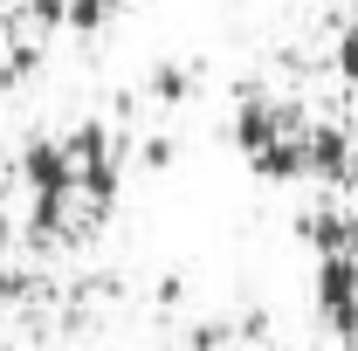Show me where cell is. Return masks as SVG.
Here are the masks:
<instances>
[{"label":"cell","mask_w":358,"mask_h":351,"mask_svg":"<svg viewBox=\"0 0 358 351\" xmlns=\"http://www.w3.org/2000/svg\"><path fill=\"white\" fill-rule=\"evenodd\" d=\"M152 296H159V303L173 310V303H179V296H186V282H179V275H166V282H159V289H152Z\"/></svg>","instance_id":"9a60e30c"},{"label":"cell","mask_w":358,"mask_h":351,"mask_svg":"<svg viewBox=\"0 0 358 351\" xmlns=\"http://www.w3.org/2000/svg\"><path fill=\"white\" fill-rule=\"evenodd\" d=\"M317 324L338 338V345H358V268L345 255H317Z\"/></svg>","instance_id":"6da1fadb"},{"label":"cell","mask_w":358,"mask_h":351,"mask_svg":"<svg viewBox=\"0 0 358 351\" xmlns=\"http://www.w3.org/2000/svg\"><path fill=\"white\" fill-rule=\"evenodd\" d=\"M296 234L310 241L317 255H345V214H338V207H317V214H303V220H296Z\"/></svg>","instance_id":"8992f818"},{"label":"cell","mask_w":358,"mask_h":351,"mask_svg":"<svg viewBox=\"0 0 358 351\" xmlns=\"http://www.w3.org/2000/svg\"><path fill=\"white\" fill-rule=\"evenodd\" d=\"M352 351H358V345H352Z\"/></svg>","instance_id":"ffe728a7"},{"label":"cell","mask_w":358,"mask_h":351,"mask_svg":"<svg viewBox=\"0 0 358 351\" xmlns=\"http://www.w3.org/2000/svg\"><path fill=\"white\" fill-rule=\"evenodd\" d=\"M35 69H42V48H14V55H7V62H0V89H14V83H28V76H35Z\"/></svg>","instance_id":"9c48e42d"},{"label":"cell","mask_w":358,"mask_h":351,"mask_svg":"<svg viewBox=\"0 0 358 351\" xmlns=\"http://www.w3.org/2000/svg\"><path fill=\"white\" fill-rule=\"evenodd\" d=\"M103 7H110V14H117V7H131V0H103Z\"/></svg>","instance_id":"ac0fdd59"},{"label":"cell","mask_w":358,"mask_h":351,"mask_svg":"<svg viewBox=\"0 0 358 351\" xmlns=\"http://www.w3.org/2000/svg\"><path fill=\"white\" fill-rule=\"evenodd\" d=\"M173 159H179V145H173V138H166V131H159V138H145V145H138V166H145V173H166Z\"/></svg>","instance_id":"8fae6325"},{"label":"cell","mask_w":358,"mask_h":351,"mask_svg":"<svg viewBox=\"0 0 358 351\" xmlns=\"http://www.w3.org/2000/svg\"><path fill=\"white\" fill-rule=\"evenodd\" d=\"M28 14H35V28H62V0H28Z\"/></svg>","instance_id":"5bb4252c"},{"label":"cell","mask_w":358,"mask_h":351,"mask_svg":"<svg viewBox=\"0 0 358 351\" xmlns=\"http://www.w3.org/2000/svg\"><path fill=\"white\" fill-rule=\"evenodd\" d=\"M21 296H28V275H21V268H7V262H0V303H21Z\"/></svg>","instance_id":"4fadbf2b"},{"label":"cell","mask_w":358,"mask_h":351,"mask_svg":"<svg viewBox=\"0 0 358 351\" xmlns=\"http://www.w3.org/2000/svg\"><path fill=\"white\" fill-rule=\"evenodd\" d=\"M0 262H7V220H0Z\"/></svg>","instance_id":"e0dca14e"},{"label":"cell","mask_w":358,"mask_h":351,"mask_svg":"<svg viewBox=\"0 0 358 351\" xmlns=\"http://www.w3.org/2000/svg\"><path fill=\"white\" fill-rule=\"evenodd\" d=\"M221 345H234V324H221V317L193 324V338H186V351H221Z\"/></svg>","instance_id":"30bf717a"},{"label":"cell","mask_w":358,"mask_h":351,"mask_svg":"<svg viewBox=\"0 0 358 351\" xmlns=\"http://www.w3.org/2000/svg\"><path fill=\"white\" fill-rule=\"evenodd\" d=\"M303 131V103H275V96H241L234 103V117H227V145L234 152H262L275 138H296Z\"/></svg>","instance_id":"7a4b0ae2"},{"label":"cell","mask_w":358,"mask_h":351,"mask_svg":"<svg viewBox=\"0 0 358 351\" xmlns=\"http://www.w3.org/2000/svg\"><path fill=\"white\" fill-rule=\"evenodd\" d=\"M345 262L358 268V214H345Z\"/></svg>","instance_id":"2e32d148"},{"label":"cell","mask_w":358,"mask_h":351,"mask_svg":"<svg viewBox=\"0 0 358 351\" xmlns=\"http://www.w3.org/2000/svg\"><path fill=\"white\" fill-rule=\"evenodd\" d=\"M255 179H268V186H289V179H310V166H303V131L296 138H275V145H262L255 159Z\"/></svg>","instance_id":"5b68a950"},{"label":"cell","mask_w":358,"mask_h":351,"mask_svg":"<svg viewBox=\"0 0 358 351\" xmlns=\"http://www.w3.org/2000/svg\"><path fill=\"white\" fill-rule=\"evenodd\" d=\"M145 89H152V96H159V103L173 110V103H186V96H193V69H186V62H159Z\"/></svg>","instance_id":"ba28073f"},{"label":"cell","mask_w":358,"mask_h":351,"mask_svg":"<svg viewBox=\"0 0 358 351\" xmlns=\"http://www.w3.org/2000/svg\"><path fill=\"white\" fill-rule=\"evenodd\" d=\"M62 227H69V200H62V193H35L28 234H35V241H62Z\"/></svg>","instance_id":"52a82bcc"},{"label":"cell","mask_w":358,"mask_h":351,"mask_svg":"<svg viewBox=\"0 0 358 351\" xmlns=\"http://www.w3.org/2000/svg\"><path fill=\"white\" fill-rule=\"evenodd\" d=\"M21 179H28V193H76V166H69V152H62V138H28L21 145Z\"/></svg>","instance_id":"277c9868"},{"label":"cell","mask_w":358,"mask_h":351,"mask_svg":"<svg viewBox=\"0 0 358 351\" xmlns=\"http://www.w3.org/2000/svg\"><path fill=\"white\" fill-rule=\"evenodd\" d=\"M152 351H173V345H152Z\"/></svg>","instance_id":"d6986e66"},{"label":"cell","mask_w":358,"mask_h":351,"mask_svg":"<svg viewBox=\"0 0 358 351\" xmlns=\"http://www.w3.org/2000/svg\"><path fill=\"white\" fill-rule=\"evenodd\" d=\"M303 166H310V179H324V186H352V179H358L352 131H345L338 117H317L310 131H303Z\"/></svg>","instance_id":"3957f363"},{"label":"cell","mask_w":358,"mask_h":351,"mask_svg":"<svg viewBox=\"0 0 358 351\" xmlns=\"http://www.w3.org/2000/svg\"><path fill=\"white\" fill-rule=\"evenodd\" d=\"M331 69H338L345 83H358V28H345V35H338V55H331Z\"/></svg>","instance_id":"7c38bea8"}]
</instances>
